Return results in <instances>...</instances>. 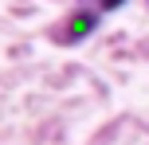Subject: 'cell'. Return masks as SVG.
<instances>
[{
    "mask_svg": "<svg viewBox=\"0 0 149 145\" xmlns=\"http://www.w3.org/2000/svg\"><path fill=\"white\" fill-rule=\"evenodd\" d=\"M94 28H98V16H94V12H86V8H79V12H71L67 28L59 31V43H79V39H86Z\"/></svg>",
    "mask_w": 149,
    "mask_h": 145,
    "instance_id": "6da1fadb",
    "label": "cell"
},
{
    "mask_svg": "<svg viewBox=\"0 0 149 145\" xmlns=\"http://www.w3.org/2000/svg\"><path fill=\"white\" fill-rule=\"evenodd\" d=\"M126 0H98V8H122Z\"/></svg>",
    "mask_w": 149,
    "mask_h": 145,
    "instance_id": "7a4b0ae2",
    "label": "cell"
}]
</instances>
